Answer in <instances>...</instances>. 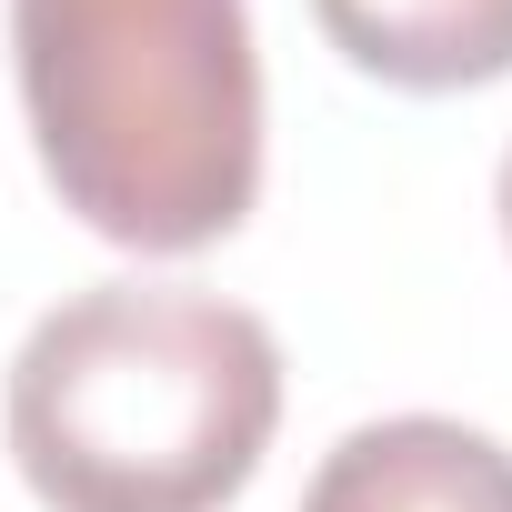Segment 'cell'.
I'll return each instance as SVG.
<instances>
[{"mask_svg":"<svg viewBox=\"0 0 512 512\" xmlns=\"http://www.w3.org/2000/svg\"><path fill=\"white\" fill-rule=\"evenodd\" d=\"M282 342L191 282H91L11 352L0 432L51 512H221L272 452Z\"/></svg>","mask_w":512,"mask_h":512,"instance_id":"6da1fadb","label":"cell"},{"mask_svg":"<svg viewBox=\"0 0 512 512\" xmlns=\"http://www.w3.org/2000/svg\"><path fill=\"white\" fill-rule=\"evenodd\" d=\"M31 151L101 241L201 251L262 191V61L241 0H11Z\"/></svg>","mask_w":512,"mask_h":512,"instance_id":"7a4b0ae2","label":"cell"},{"mask_svg":"<svg viewBox=\"0 0 512 512\" xmlns=\"http://www.w3.org/2000/svg\"><path fill=\"white\" fill-rule=\"evenodd\" d=\"M302 512H512V452L472 422L392 412L322 452Z\"/></svg>","mask_w":512,"mask_h":512,"instance_id":"3957f363","label":"cell"},{"mask_svg":"<svg viewBox=\"0 0 512 512\" xmlns=\"http://www.w3.org/2000/svg\"><path fill=\"white\" fill-rule=\"evenodd\" d=\"M312 21L392 91H482L512 71V0H312Z\"/></svg>","mask_w":512,"mask_h":512,"instance_id":"277c9868","label":"cell"},{"mask_svg":"<svg viewBox=\"0 0 512 512\" xmlns=\"http://www.w3.org/2000/svg\"><path fill=\"white\" fill-rule=\"evenodd\" d=\"M492 211H502V241H512V151H502V181H492Z\"/></svg>","mask_w":512,"mask_h":512,"instance_id":"5b68a950","label":"cell"}]
</instances>
